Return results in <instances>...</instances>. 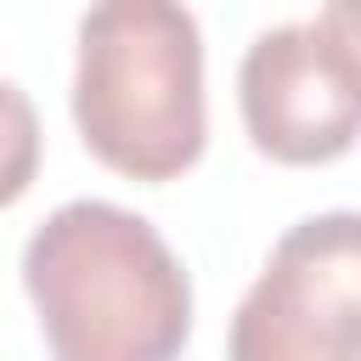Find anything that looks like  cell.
Listing matches in <instances>:
<instances>
[{"label": "cell", "instance_id": "cell-1", "mask_svg": "<svg viewBox=\"0 0 361 361\" xmlns=\"http://www.w3.org/2000/svg\"><path fill=\"white\" fill-rule=\"evenodd\" d=\"M51 361H180L192 338V282L158 226L107 197L45 214L23 248Z\"/></svg>", "mask_w": 361, "mask_h": 361}, {"label": "cell", "instance_id": "cell-2", "mask_svg": "<svg viewBox=\"0 0 361 361\" xmlns=\"http://www.w3.org/2000/svg\"><path fill=\"white\" fill-rule=\"evenodd\" d=\"M73 124L96 164L164 186L203 158V34L186 0H90L79 17Z\"/></svg>", "mask_w": 361, "mask_h": 361}, {"label": "cell", "instance_id": "cell-3", "mask_svg": "<svg viewBox=\"0 0 361 361\" xmlns=\"http://www.w3.org/2000/svg\"><path fill=\"white\" fill-rule=\"evenodd\" d=\"M226 361H361V214L288 226L243 293Z\"/></svg>", "mask_w": 361, "mask_h": 361}, {"label": "cell", "instance_id": "cell-4", "mask_svg": "<svg viewBox=\"0 0 361 361\" xmlns=\"http://www.w3.org/2000/svg\"><path fill=\"white\" fill-rule=\"evenodd\" d=\"M237 107L271 164H333L361 135V56L327 17L276 23L243 51Z\"/></svg>", "mask_w": 361, "mask_h": 361}, {"label": "cell", "instance_id": "cell-5", "mask_svg": "<svg viewBox=\"0 0 361 361\" xmlns=\"http://www.w3.org/2000/svg\"><path fill=\"white\" fill-rule=\"evenodd\" d=\"M39 175V113L34 102L0 79V209H11Z\"/></svg>", "mask_w": 361, "mask_h": 361}, {"label": "cell", "instance_id": "cell-6", "mask_svg": "<svg viewBox=\"0 0 361 361\" xmlns=\"http://www.w3.org/2000/svg\"><path fill=\"white\" fill-rule=\"evenodd\" d=\"M338 34H344V45L361 56V0H327V11H322Z\"/></svg>", "mask_w": 361, "mask_h": 361}]
</instances>
